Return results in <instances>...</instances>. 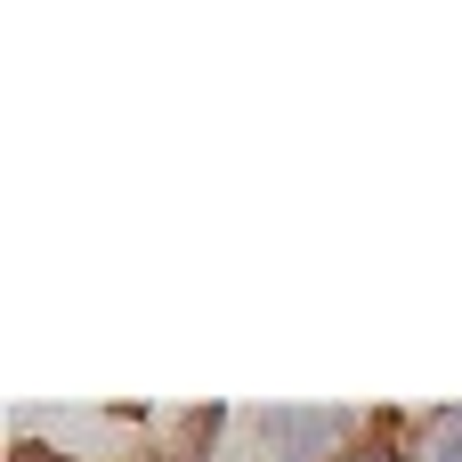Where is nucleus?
Returning a JSON list of instances; mask_svg holds the SVG:
<instances>
[{"label": "nucleus", "mask_w": 462, "mask_h": 462, "mask_svg": "<svg viewBox=\"0 0 462 462\" xmlns=\"http://www.w3.org/2000/svg\"><path fill=\"white\" fill-rule=\"evenodd\" d=\"M414 462H462V406H439V414H422V430H414Z\"/></svg>", "instance_id": "f03ea898"}, {"label": "nucleus", "mask_w": 462, "mask_h": 462, "mask_svg": "<svg viewBox=\"0 0 462 462\" xmlns=\"http://www.w3.org/2000/svg\"><path fill=\"white\" fill-rule=\"evenodd\" d=\"M252 430L276 447V462H341V439L357 430V414H325V406H268Z\"/></svg>", "instance_id": "f257e3e1"}]
</instances>
